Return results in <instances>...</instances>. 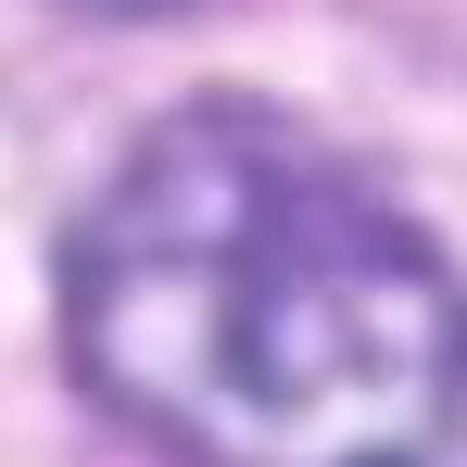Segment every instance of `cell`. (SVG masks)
Segmentation results:
<instances>
[{
	"label": "cell",
	"instance_id": "obj_1",
	"mask_svg": "<svg viewBox=\"0 0 467 467\" xmlns=\"http://www.w3.org/2000/svg\"><path fill=\"white\" fill-rule=\"evenodd\" d=\"M88 391L190 467H467V278L278 114H177L64 253Z\"/></svg>",
	"mask_w": 467,
	"mask_h": 467
},
{
	"label": "cell",
	"instance_id": "obj_2",
	"mask_svg": "<svg viewBox=\"0 0 467 467\" xmlns=\"http://www.w3.org/2000/svg\"><path fill=\"white\" fill-rule=\"evenodd\" d=\"M88 13H177V0H88Z\"/></svg>",
	"mask_w": 467,
	"mask_h": 467
}]
</instances>
